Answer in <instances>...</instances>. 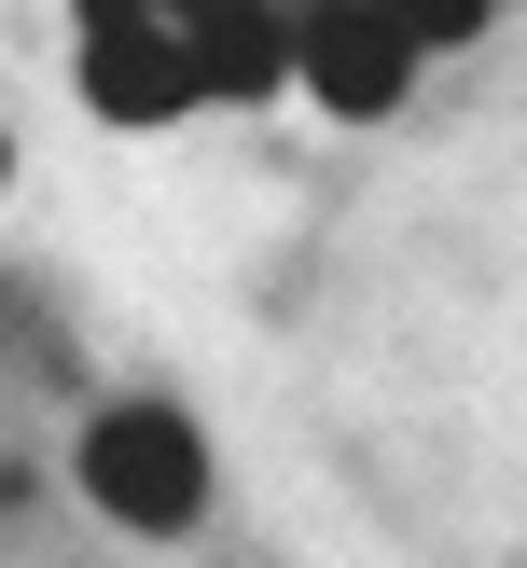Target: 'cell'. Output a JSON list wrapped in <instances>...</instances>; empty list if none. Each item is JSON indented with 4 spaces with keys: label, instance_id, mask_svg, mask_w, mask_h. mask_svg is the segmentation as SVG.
I'll return each instance as SVG.
<instances>
[{
    "label": "cell",
    "instance_id": "6da1fadb",
    "mask_svg": "<svg viewBox=\"0 0 527 568\" xmlns=\"http://www.w3.org/2000/svg\"><path fill=\"white\" fill-rule=\"evenodd\" d=\"M83 499H98L125 541H181L194 514H209V430H194L181 403H98L70 444Z\"/></svg>",
    "mask_w": 527,
    "mask_h": 568
},
{
    "label": "cell",
    "instance_id": "7a4b0ae2",
    "mask_svg": "<svg viewBox=\"0 0 527 568\" xmlns=\"http://www.w3.org/2000/svg\"><path fill=\"white\" fill-rule=\"evenodd\" d=\"M292 83L333 111V125H388L416 83V42L388 0H292Z\"/></svg>",
    "mask_w": 527,
    "mask_h": 568
},
{
    "label": "cell",
    "instance_id": "3957f363",
    "mask_svg": "<svg viewBox=\"0 0 527 568\" xmlns=\"http://www.w3.org/2000/svg\"><path fill=\"white\" fill-rule=\"evenodd\" d=\"M83 111H98V125H181L194 111V28L181 14L83 28Z\"/></svg>",
    "mask_w": 527,
    "mask_h": 568
},
{
    "label": "cell",
    "instance_id": "277c9868",
    "mask_svg": "<svg viewBox=\"0 0 527 568\" xmlns=\"http://www.w3.org/2000/svg\"><path fill=\"white\" fill-rule=\"evenodd\" d=\"M277 83H292V0L194 14V98H209V111H264Z\"/></svg>",
    "mask_w": 527,
    "mask_h": 568
},
{
    "label": "cell",
    "instance_id": "5b68a950",
    "mask_svg": "<svg viewBox=\"0 0 527 568\" xmlns=\"http://www.w3.org/2000/svg\"><path fill=\"white\" fill-rule=\"evenodd\" d=\"M388 14H403L416 55H458V42H486V28H499V0H388Z\"/></svg>",
    "mask_w": 527,
    "mask_h": 568
},
{
    "label": "cell",
    "instance_id": "8992f818",
    "mask_svg": "<svg viewBox=\"0 0 527 568\" xmlns=\"http://www.w3.org/2000/svg\"><path fill=\"white\" fill-rule=\"evenodd\" d=\"M83 28H125V14H166V0H70Z\"/></svg>",
    "mask_w": 527,
    "mask_h": 568
},
{
    "label": "cell",
    "instance_id": "52a82bcc",
    "mask_svg": "<svg viewBox=\"0 0 527 568\" xmlns=\"http://www.w3.org/2000/svg\"><path fill=\"white\" fill-rule=\"evenodd\" d=\"M166 14H181V28H194V14H236V0H166Z\"/></svg>",
    "mask_w": 527,
    "mask_h": 568
},
{
    "label": "cell",
    "instance_id": "ba28073f",
    "mask_svg": "<svg viewBox=\"0 0 527 568\" xmlns=\"http://www.w3.org/2000/svg\"><path fill=\"white\" fill-rule=\"evenodd\" d=\"M0 181H14V139H0Z\"/></svg>",
    "mask_w": 527,
    "mask_h": 568
}]
</instances>
